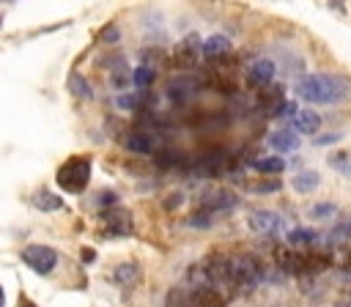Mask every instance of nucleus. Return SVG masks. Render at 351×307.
Listing matches in <instances>:
<instances>
[{
	"mask_svg": "<svg viewBox=\"0 0 351 307\" xmlns=\"http://www.w3.org/2000/svg\"><path fill=\"white\" fill-rule=\"evenodd\" d=\"M154 74H156V71H154L151 66H137V69L132 71V82H134L140 90H145V85L154 82Z\"/></svg>",
	"mask_w": 351,
	"mask_h": 307,
	"instance_id": "412c9836",
	"label": "nucleus"
},
{
	"mask_svg": "<svg viewBox=\"0 0 351 307\" xmlns=\"http://www.w3.org/2000/svg\"><path fill=\"white\" fill-rule=\"evenodd\" d=\"M189 296L195 299L197 307H225V304H228V296L219 293V291L211 288V285H192Z\"/></svg>",
	"mask_w": 351,
	"mask_h": 307,
	"instance_id": "6e6552de",
	"label": "nucleus"
},
{
	"mask_svg": "<svg viewBox=\"0 0 351 307\" xmlns=\"http://www.w3.org/2000/svg\"><path fill=\"white\" fill-rule=\"evenodd\" d=\"M332 236H335V238H351V219H348V222H340V225L332 230Z\"/></svg>",
	"mask_w": 351,
	"mask_h": 307,
	"instance_id": "bb28decb",
	"label": "nucleus"
},
{
	"mask_svg": "<svg viewBox=\"0 0 351 307\" xmlns=\"http://www.w3.org/2000/svg\"><path fill=\"white\" fill-rule=\"evenodd\" d=\"M69 85H71V90H74L77 96H90V85H85V82L80 79V74H74Z\"/></svg>",
	"mask_w": 351,
	"mask_h": 307,
	"instance_id": "a878e982",
	"label": "nucleus"
},
{
	"mask_svg": "<svg viewBox=\"0 0 351 307\" xmlns=\"http://www.w3.org/2000/svg\"><path fill=\"white\" fill-rule=\"evenodd\" d=\"M200 58H203V41H200L197 33H189V36H184V38L176 44L173 60H176L181 69H192V66H197Z\"/></svg>",
	"mask_w": 351,
	"mask_h": 307,
	"instance_id": "39448f33",
	"label": "nucleus"
},
{
	"mask_svg": "<svg viewBox=\"0 0 351 307\" xmlns=\"http://www.w3.org/2000/svg\"><path fill=\"white\" fill-rule=\"evenodd\" d=\"M22 260H25L33 271H38V274H49V271L55 269V263H58V255H55L52 247L30 244V247L22 249Z\"/></svg>",
	"mask_w": 351,
	"mask_h": 307,
	"instance_id": "20e7f679",
	"label": "nucleus"
},
{
	"mask_svg": "<svg viewBox=\"0 0 351 307\" xmlns=\"http://www.w3.org/2000/svg\"><path fill=\"white\" fill-rule=\"evenodd\" d=\"M296 93L313 104H337L351 96V82L335 74H304L296 79Z\"/></svg>",
	"mask_w": 351,
	"mask_h": 307,
	"instance_id": "f257e3e1",
	"label": "nucleus"
},
{
	"mask_svg": "<svg viewBox=\"0 0 351 307\" xmlns=\"http://www.w3.org/2000/svg\"><path fill=\"white\" fill-rule=\"evenodd\" d=\"M337 307H351V304H337Z\"/></svg>",
	"mask_w": 351,
	"mask_h": 307,
	"instance_id": "473e14b6",
	"label": "nucleus"
},
{
	"mask_svg": "<svg viewBox=\"0 0 351 307\" xmlns=\"http://www.w3.org/2000/svg\"><path fill=\"white\" fill-rule=\"evenodd\" d=\"M261 280V263L252 255H228V288L230 296L250 293Z\"/></svg>",
	"mask_w": 351,
	"mask_h": 307,
	"instance_id": "f03ea898",
	"label": "nucleus"
},
{
	"mask_svg": "<svg viewBox=\"0 0 351 307\" xmlns=\"http://www.w3.org/2000/svg\"><path fill=\"white\" fill-rule=\"evenodd\" d=\"M167 307H197L189 291H170L167 293Z\"/></svg>",
	"mask_w": 351,
	"mask_h": 307,
	"instance_id": "4be33fe9",
	"label": "nucleus"
},
{
	"mask_svg": "<svg viewBox=\"0 0 351 307\" xmlns=\"http://www.w3.org/2000/svg\"><path fill=\"white\" fill-rule=\"evenodd\" d=\"M250 225H252V230H258V233H271V230L280 225V217L271 214V211H255V214L250 217Z\"/></svg>",
	"mask_w": 351,
	"mask_h": 307,
	"instance_id": "2eb2a0df",
	"label": "nucleus"
},
{
	"mask_svg": "<svg viewBox=\"0 0 351 307\" xmlns=\"http://www.w3.org/2000/svg\"><path fill=\"white\" fill-rule=\"evenodd\" d=\"M332 258L326 252H304V274H318L324 269H329Z\"/></svg>",
	"mask_w": 351,
	"mask_h": 307,
	"instance_id": "dca6fc26",
	"label": "nucleus"
},
{
	"mask_svg": "<svg viewBox=\"0 0 351 307\" xmlns=\"http://www.w3.org/2000/svg\"><path fill=\"white\" fill-rule=\"evenodd\" d=\"M315 186H318V173L315 170H304V173H299L293 178V189L296 192H313Z\"/></svg>",
	"mask_w": 351,
	"mask_h": 307,
	"instance_id": "a211bd4d",
	"label": "nucleus"
},
{
	"mask_svg": "<svg viewBox=\"0 0 351 307\" xmlns=\"http://www.w3.org/2000/svg\"><path fill=\"white\" fill-rule=\"evenodd\" d=\"M236 206V195L233 192H228V189H211V192H206L203 195V200H200V211H206V214H217V211H228V208H233Z\"/></svg>",
	"mask_w": 351,
	"mask_h": 307,
	"instance_id": "423d86ee",
	"label": "nucleus"
},
{
	"mask_svg": "<svg viewBox=\"0 0 351 307\" xmlns=\"http://www.w3.org/2000/svg\"><path fill=\"white\" fill-rule=\"evenodd\" d=\"M148 101H151L148 90H137V93H132V96H121V99H118V104H121L123 110H140V107H145Z\"/></svg>",
	"mask_w": 351,
	"mask_h": 307,
	"instance_id": "6ab92c4d",
	"label": "nucleus"
},
{
	"mask_svg": "<svg viewBox=\"0 0 351 307\" xmlns=\"http://www.w3.org/2000/svg\"><path fill=\"white\" fill-rule=\"evenodd\" d=\"M252 167L261 170V173H282L285 170V159H280V156H261V159H252Z\"/></svg>",
	"mask_w": 351,
	"mask_h": 307,
	"instance_id": "f3484780",
	"label": "nucleus"
},
{
	"mask_svg": "<svg viewBox=\"0 0 351 307\" xmlns=\"http://www.w3.org/2000/svg\"><path fill=\"white\" fill-rule=\"evenodd\" d=\"M5 304V293H3V285H0V307Z\"/></svg>",
	"mask_w": 351,
	"mask_h": 307,
	"instance_id": "2f4dec72",
	"label": "nucleus"
},
{
	"mask_svg": "<svg viewBox=\"0 0 351 307\" xmlns=\"http://www.w3.org/2000/svg\"><path fill=\"white\" fill-rule=\"evenodd\" d=\"M271 77H274V63L266 60V58H258V60H252V63L247 66V85H252V88L269 85Z\"/></svg>",
	"mask_w": 351,
	"mask_h": 307,
	"instance_id": "0eeeda50",
	"label": "nucleus"
},
{
	"mask_svg": "<svg viewBox=\"0 0 351 307\" xmlns=\"http://www.w3.org/2000/svg\"><path fill=\"white\" fill-rule=\"evenodd\" d=\"M36 206L38 208H47V211H55V208H60V200L55 195H49V192H38L36 195Z\"/></svg>",
	"mask_w": 351,
	"mask_h": 307,
	"instance_id": "393cba45",
	"label": "nucleus"
},
{
	"mask_svg": "<svg viewBox=\"0 0 351 307\" xmlns=\"http://www.w3.org/2000/svg\"><path fill=\"white\" fill-rule=\"evenodd\" d=\"M197 88H200V82L192 79V77H178V79H170V82H167V93H170L173 101H186V99H192V96L197 93Z\"/></svg>",
	"mask_w": 351,
	"mask_h": 307,
	"instance_id": "9d476101",
	"label": "nucleus"
},
{
	"mask_svg": "<svg viewBox=\"0 0 351 307\" xmlns=\"http://www.w3.org/2000/svg\"><path fill=\"white\" fill-rule=\"evenodd\" d=\"M90 181V159L88 156H71L66 164L58 167V186L69 195H80Z\"/></svg>",
	"mask_w": 351,
	"mask_h": 307,
	"instance_id": "7ed1b4c3",
	"label": "nucleus"
},
{
	"mask_svg": "<svg viewBox=\"0 0 351 307\" xmlns=\"http://www.w3.org/2000/svg\"><path fill=\"white\" fill-rule=\"evenodd\" d=\"M271 145H277L280 151H293V148L299 145V140L293 137V132L285 129V132H274V134H271Z\"/></svg>",
	"mask_w": 351,
	"mask_h": 307,
	"instance_id": "aec40b11",
	"label": "nucleus"
},
{
	"mask_svg": "<svg viewBox=\"0 0 351 307\" xmlns=\"http://www.w3.org/2000/svg\"><path fill=\"white\" fill-rule=\"evenodd\" d=\"M288 241H291L293 247H307V244L315 241V233L307 230V228H299V230H291V233H288Z\"/></svg>",
	"mask_w": 351,
	"mask_h": 307,
	"instance_id": "5701e85b",
	"label": "nucleus"
},
{
	"mask_svg": "<svg viewBox=\"0 0 351 307\" xmlns=\"http://www.w3.org/2000/svg\"><path fill=\"white\" fill-rule=\"evenodd\" d=\"M277 186H280V184H258V186H252V189H255V192H274Z\"/></svg>",
	"mask_w": 351,
	"mask_h": 307,
	"instance_id": "c85d7f7f",
	"label": "nucleus"
},
{
	"mask_svg": "<svg viewBox=\"0 0 351 307\" xmlns=\"http://www.w3.org/2000/svg\"><path fill=\"white\" fill-rule=\"evenodd\" d=\"M329 214H335V206H315L313 208V217H329Z\"/></svg>",
	"mask_w": 351,
	"mask_h": 307,
	"instance_id": "cd10ccee",
	"label": "nucleus"
},
{
	"mask_svg": "<svg viewBox=\"0 0 351 307\" xmlns=\"http://www.w3.org/2000/svg\"><path fill=\"white\" fill-rule=\"evenodd\" d=\"M346 271H351V249H348V255H346Z\"/></svg>",
	"mask_w": 351,
	"mask_h": 307,
	"instance_id": "7c9ffc66",
	"label": "nucleus"
},
{
	"mask_svg": "<svg viewBox=\"0 0 351 307\" xmlns=\"http://www.w3.org/2000/svg\"><path fill=\"white\" fill-rule=\"evenodd\" d=\"M104 225H107L110 236H126V233H132V214L123 208H112L104 214Z\"/></svg>",
	"mask_w": 351,
	"mask_h": 307,
	"instance_id": "1a4fd4ad",
	"label": "nucleus"
},
{
	"mask_svg": "<svg viewBox=\"0 0 351 307\" xmlns=\"http://www.w3.org/2000/svg\"><path fill=\"white\" fill-rule=\"evenodd\" d=\"M126 148H132V151H137V154H154L156 140H154V134H148V132H132L129 140H126Z\"/></svg>",
	"mask_w": 351,
	"mask_h": 307,
	"instance_id": "4468645a",
	"label": "nucleus"
},
{
	"mask_svg": "<svg viewBox=\"0 0 351 307\" xmlns=\"http://www.w3.org/2000/svg\"><path fill=\"white\" fill-rule=\"evenodd\" d=\"M293 126H296V132H302V134H313V132H318L321 118H318V112H313V110H296Z\"/></svg>",
	"mask_w": 351,
	"mask_h": 307,
	"instance_id": "ddd939ff",
	"label": "nucleus"
},
{
	"mask_svg": "<svg viewBox=\"0 0 351 307\" xmlns=\"http://www.w3.org/2000/svg\"><path fill=\"white\" fill-rule=\"evenodd\" d=\"M277 266L285 274H304V252L296 249H277Z\"/></svg>",
	"mask_w": 351,
	"mask_h": 307,
	"instance_id": "9b49d317",
	"label": "nucleus"
},
{
	"mask_svg": "<svg viewBox=\"0 0 351 307\" xmlns=\"http://www.w3.org/2000/svg\"><path fill=\"white\" fill-rule=\"evenodd\" d=\"M203 55L208 58V60H222V58H228L230 55V38L228 36H211L208 41H203Z\"/></svg>",
	"mask_w": 351,
	"mask_h": 307,
	"instance_id": "f8f14e48",
	"label": "nucleus"
},
{
	"mask_svg": "<svg viewBox=\"0 0 351 307\" xmlns=\"http://www.w3.org/2000/svg\"><path fill=\"white\" fill-rule=\"evenodd\" d=\"M137 266L134 263H123V266H118V271H115V280H121L123 285H132V282H137Z\"/></svg>",
	"mask_w": 351,
	"mask_h": 307,
	"instance_id": "b1692460",
	"label": "nucleus"
},
{
	"mask_svg": "<svg viewBox=\"0 0 351 307\" xmlns=\"http://www.w3.org/2000/svg\"><path fill=\"white\" fill-rule=\"evenodd\" d=\"M19 307H36L30 299H19Z\"/></svg>",
	"mask_w": 351,
	"mask_h": 307,
	"instance_id": "c756f323",
	"label": "nucleus"
}]
</instances>
